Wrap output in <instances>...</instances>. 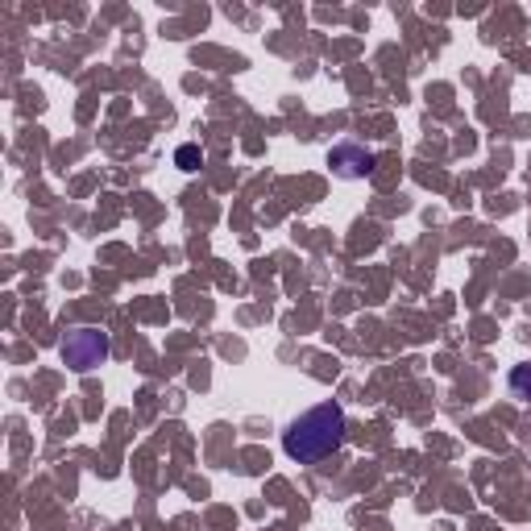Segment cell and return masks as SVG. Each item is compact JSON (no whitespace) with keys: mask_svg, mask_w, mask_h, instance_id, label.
Masks as SVG:
<instances>
[{"mask_svg":"<svg viewBox=\"0 0 531 531\" xmlns=\"http://www.w3.org/2000/svg\"><path fill=\"white\" fill-rule=\"evenodd\" d=\"M345 440V411L337 403H320L283 432V449L299 465H316L328 453H337Z\"/></svg>","mask_w":531,"mask_h":531,"instance_id":"cell-1","label":"cell"},{"mask_svg":"<svg viewBox=\"0 0 531 531\" xmlns=\"http://www.w3.org/2000/svg\"><path fill=\"white\" fill-rule=\"evenodd\" d=\"M200 162H204V154L195 150V146H183V150H179V166H183V171H195Z\"/></svg>","mask_w":531,"mask_h":531,"instance_id":"cell-5","label":"cell"},{"mask_svg":"<svg viewBox=\"0 0 531 531\" xmlns=\"http://www.w3.org/2000/svg\"><path fill=\"white\" fill-rule=\"evenodd\" d=\"M63 361H67L71 370H79V374L104 366V361H108V332H100V328H75V332H67Z\"/></svg>","mask_w":531,"mask_h":531,"instance_id":"cell-2","label":"cell"},{"mask_svg":"<svg viewBox=\"0 0 531 531\" xmlns=\"http://www.w3.org/2000/svg\"><path fill=\"white\" fill-rule=\"evenodd\" d=\"M328 166L337 171L341 179H366L374 171V154L366 146H357V142H341V146H332L328 154Z\"/></svg>","mask_w":531,"mask_h":531,"instance_id":"cell-3","label":"cell"},{"mask_svg":"<svg viewBox=\"0 0 531 531\" xmlns=\"http://www.w3.org/2000/svg\"><path fill=\"white\" fill-rule=\"evenodd\" d=\"M511 395L523 399V403H531V361H523V366L511 370Z\"/></svg>","mask_w":531,"mask_h":531,"instance_id":"cell-4","label":"cell"}]
</instances>
